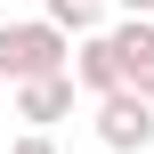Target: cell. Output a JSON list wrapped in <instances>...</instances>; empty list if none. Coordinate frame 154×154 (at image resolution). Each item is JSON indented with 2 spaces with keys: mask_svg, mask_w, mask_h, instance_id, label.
I'll return each mask as SVG.
<instances>
[{
  "mask_svg": "<svg viewBox=\"0 0 154 154\" xmlns=\"http://www.w3.org/2000/svg\"><path fill=\"white\" fill-rule=\"evenodd\" d=\"M81 81H89V89H114V81H122V73H114V41H97V49L81 57Z\"/></svg>",
  "mask_w": 154,
  "mask_h": 154,
  "instance_id": "5",
  "label": "cell"
},
{
  "mask_svg": "<svg viewBox=\"0 0 154 154\" xmlns=\"http://www.w3.org/2000/svg\"><path fill=\"white\" fill-rule=\"evenodd\" d=\"M49 65H57V32H49V24H8V32H0V73L32 81V73H49Z\"/></svg>",
  "mask_w": 154,
  "mask_h": 154,
  "instance_id": "1",
  "label": "cell"
},
{
  "mask_svg": "<svg viewBox=\"0 0 154 154\" xmlns=\"http://www.w3.org/2000/svg\"><path fill=\"white\" fill-rule=\"evenodd\" d=\"M114 73H122V81H138V89H154V32H146V24L114 32Z\"/></svg>",
  "mask_w": 154,
  "mask_h": 154,
  "instance_id": "3",
  "label": "cell"
},
{
  "mask_svg": "<svg viewBox=\"0 0 154 154\" xmlns=\"http://www.w3.org/2000/svg\"><path fill=\"white\" fill-rule=\"evenodd\" d=\"M16 154H57V146H49V138H24V146H16Z\"/></svg>",
  "mask_w": 154,
  "mask_h": 154,
  "instance_id": "7",
  "label": "cell"
},
{
  "mask_svg": "<svg viewBox=\"0 0 154 154\" xmlns=\"http://www.w3.org/2000/svg\"><path fill=\"white\" fill-rule=\"evenodd\" d=\"M146 138H154L146 97H106V146H146Z\"/></svg>",
  "mask_w": 154,
  "mask_h": 154,
  "instance_id": "2",
  "label": "cell"
},
{
  "mask_svg": "<svg viewBox=\"0 0 154 154\" xmlns=\"http://www.w3.org/2000/svg\"><path fill=\"white\" fill-rule=\"evenodd\" d=\"M130 8H154V0H130Z\"/></svg>",
  "mask_w": 154,
  "mask_h": 154,
  "instance_id": "8",
  "label": "cell"
},
{
  "mask_svg": "<svg viewBox=\"0 0 154 154\" xmlns=\"http://www.w3.org/2000/svg\"><path fill=\"white\" fill-rule=\"evenodd\" d=\"M57 16H65V24H89V16H97V0H57Z\"/></svg>",
  "mask_w": 154,
  "mask_h": 154,
  "instance_id": "6",
  "label": "cell"
},
{
  "mask_svg": "<svg viewBox=\"0 0 154 154\" xmlns=\"http://www.w3.org/2000/svg\"><path fill=\"white\" fill-rule=\"evenodd\" d=\"M65 106H73V89H65L57 73H32V81H24V114H32V122H49V114H65Z\"/></svg>",
  "mask_w": 154,
  "mask_h": 154,
  "instance_id": "4",
  "label": "cell"
}]
</instances>
